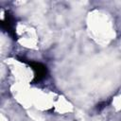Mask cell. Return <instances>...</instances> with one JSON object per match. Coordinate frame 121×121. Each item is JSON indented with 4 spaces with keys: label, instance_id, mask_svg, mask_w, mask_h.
I'll return each mask as SVG.
<instances>
[{
    "label": "cell",
    "instance_id": "cell-1",
    "mask_svg": "<svg viewBox=\"0 0 121 121\" xmlns=\"http://www.w3.org/2000/svg\"><path fill=\"white\" fill-rule=\"evenodd\" d=\"M24 61L26 62L34 72L33 82L38 83L42 81L43 78H45V77L47 76L48 70H47V67L43 63L39 62V61H33V60H24Z\"/></svg>",
    "mask_w": 121,
    "mask_h": 121
},
{
    "label": "cell",
    "instance_id": "cell-2",
    "mask_svg": "<svg viewBox=\"0 0 121 121\" xmlns=\"http://www.w3.org/2000/svg\"><path fill=\"white\" fill-rule=\"evenodd\" d=\"M14 18L13 16L8 11L6 13V16H5V19L4 21L1 22V26L3 29H5L8 34L9 36H11L13 39H15L16 37V33H15V29H14Z\"/></svg>",
    "mask_w": 121,
    "mask_h": 121
},
{
    "label": "cell",
    "instance_id": "cell-3",
    "mask_svg": "<svg viewBox=\"0 0 121 121\" xmlns=\"http://www.w3.org/2000/svg\"><path fill=\"white\" fill-rule=\"evenodd\" d=\"M110 102L109 101H102V102H100V103H98L97 105H96V107H95V109L97 110V111H102L104 108H106L107 107V105L109 104Z\"/></svg>",
    "mask_w": 121,
    "mask_h": 121
}]
</instances>
